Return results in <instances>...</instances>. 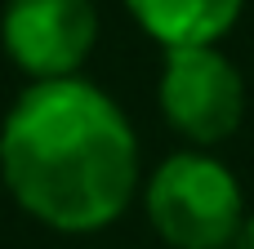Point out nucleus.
Returning <instances> with one entry per match:
<instances>
[{"label": "nucleus", "mask_w": 254, "mask_h": 249, "mask_svg": "<svg viewBox=\"0 0 254 249\" xmlns=\"http://www.w3.org/2000/svg\"><path fill=\"white\" fill-rule=\"evenodd\" d=\"M161 111L192 143H223L228 134H237L246 111L241 71L214 45L170 49L161 76Z\"/></svg>", "instance_id": "nucleus-3"}, {"label": "nucleus", "mask_w": 254, "mask_h": 249, "mask_svg": "<svg viewBox=\"0 0 254 249\" xmlns=\"http://www.w3.org/2000/svg\"><path fill=\"white\" fill-rule=\"evenodd\" d=\"M232 249H254V218H246V223H241V232H237Z\"/></svg>", "instance_id": "nucleus-6"}, {"label": "nucleus", "mask_w": 254, "mask_h": 249, "mask_svg": "<svg viewBox=\"0 0 254 249\" xmlns=\"http://www.w3.org/2000/svg\"><path fill=\"white\" fill-rule=\"evenodd\" d=\"M129 9L165 49H183L214 45V36L237 22L241 0H129Z\"/></svg>", "instance_id": "nucleus-5"}, {"label": "nucleus", "mask_w": 254, "mask_h": 249, "mask_svg": "<svg viewBox=\"0 0 254 249\" xmlns=\"http://www.w3.org/2000/svg\"><path fill=\"white\" fill-rule=\"evenodd\" d=\"M94 31V0H9L0 18L9 58L36 80H67L85 62Z\"/></svg>", "instance_id": "nucleus-4"}, {"label": "nucleus", "mask_w": 254, "mask_h": 249, "mask_svg": "<svg viewBox=\"0 0 254 249\" xmlns=\"http://www.w3.org/2000/svg\"><path fill=\"white\" fill-rule=\"evenodd\" d=\"M241 214L237 178L210 156H170L147 183V218L174 249H232Z\"/></svg>", "instance_id": "nucleus-2"}, {"label": "nucleus", "mask_w": 254, "mask_h": 249, "mask_svg": "<svg viewBox=\"0 0 254 249\" xmlns=\"http://www.w3.org/2000/svg\"><path fill=\"white\" fill-rule=\"evenodd\" d=\"M0 174L31 218L58 232H98L134 200L138 143L94 85L36 80L0 129Z\"/></svg>", "instance_id": "nucleus-1"}]
</instances>
